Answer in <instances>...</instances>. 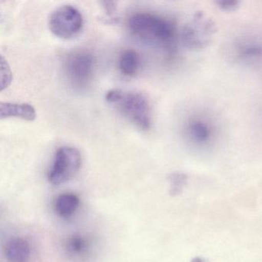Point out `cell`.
<instances>
[{
  "label": "cell",
  "mask_w": 262,
  "mask_h": 262,
  "mask_svg": "<svg viewBox=\"0 0 262 262\" xmlns=\"http://www.w3.org/2000/svg\"><path fill=\"white\" fill-rule=\"evenodd\" d=\"M130 33L142 43L172 53L178 39L176 24L168 18L156 13L141 12L130 16Z\"/></svg>",
  "instance_id": "1"
},
{
  "label": "cell",
  "mask_w": 262,
  "mask_h": 262,
  "mask_svg": "<svg viewBox=\"0 0 262 262\" xmlns=\"http://www.w3.org/2000/svg\"><path fill=\"white\" fill-rule=\"evenodd\" d=\"M105 99L140 129L147 131L151 128V105L145 95L113 89L106 93Z\"/></svg>",
  "instance_id": "2"
},
{
  "label": "cell",
  "mask_w": 262,
  "mask_h": 262,
  "mask_svg": "<svg viewBox=\"0 0 262 262\" xmlns=\"http://www.w3.org/2000/svg\"><path fill=\"white\" fill-rule=\"evenodd\" d=\"M96 59L86 50H75L68 53L62 63L64 76L68 83L78 90L86 88L94 75Z\"/></svg>",
  "instance_id": "3"
},
{
  "label": "cell",
  "mask_w": 262,
  "mask_h": 262,
  "mask_svg": "<svg viewBox=\"0 0 262 262\" xmlns=\"http://www.w3.org/2000/svg\"><path fill=\"white\" fill-rule=\"evenodd\" d=\"M215 32L214 22L205 13L198 12L183 26L179 38L188 50H203L212 42Z\"/></svg>",
  "instance_id": "4"
},
{
  "label": "cell",
  "mask_w": 262,
  "mask_h": 262,
  "mask_svg": "<svg viewBox=\"0 0 262 262\" xmlns=\"http://www.w3.org/2000/svg\"><path fill=\"white\" fill-rule=\"evenodd\" d=\"M81 165L82 156L77 148L61 147L55 155L54 161L48 174L49 182L56 186L69 182L79 172Z\"/></svg>",
  "instance_id": "5"
},
{
  "label": "cell",
  "mask_w": 262,
  "mask_h": 262,
  "mask_svg": "<svg viewBox=\"0 0 262 262\" xmlns=\"http://www.w3.org/2000/svg\"><path fill=\"white\" fill-rule=\"evenodd\" d=\"M81 12L71 5L62 6L53 12L49 20L50 31L60 39H69L79 34L83 27Z\"/></svg>",
  "instance_id": "6"
},
{
  "label": "cell",
  "mask_w": 262,
  "mask_h": 262,
  "mask_svg": "<svg viewBox=\"0 0 262 262\" xmlns=\"http://www.w3.org/2000/svg\"><path fill=\"white\" fill-rule=\"evenodd\" d=\"M64 248L69 257L74 260H83L91 256L94 245L92 239L85 234H75L67 238Z\"/></svg>",
  "instance_id": "7"
},
{
  "label": "cell",
  "mask_w": 262,
  "mask_h": 262,
  "mask_svg": "<svg viewBox=\"0 0 262 262\" xmlns=\"http://www.w3.org/2000/svg\"><path fill=\"white\" fill-rule=\"evenodd\" d=\"M5 255L9 262H30L32 248L30 242L23 237H14L7 242Z\"/></svg>",
  "instance_id": "8"
},
{
  "label": "cell",
  "mask_w": 262,
  "mask_h": 262,
  "mask_svg": "<svg viewBox=\"0 0 262 262\" xmlns=\"http://www.w3.org/2000/svg\"><path fill=\"white\" fill-rule=\"evenodd\" d=\"M0 117L19 118L27 121H33L36 117V110L30 104L1 102L0 103Z\"/></svg>",
  "instance_id": "9"
},
{
  "label": "cell",
  "mask_w": 262,
  "mask_h": 262,
  "mask_svg": "<svg viewBox=\"0 0 262 262\" xmlns=\"http://www.w3.org/2000/svg\"><path fill=\"white\" fill-rule=\"evenodd\" d=\"M80 204L79 198L74 193H63L57 196L54 202V209L56 214L62 219L73 217Z\"/></svg>",
  "instance_id": "10"
},
{
  "label": "cell",
  "mask_w": 262,
  "mask_h": 262,
  "mask_svg": "<svg viewBox=\"0 0 262 262\" xmlns=\"http://www.w3.org/2000/svg\"><path fill=\"white\" fill-rule=\"evenodd\" d=\"M140 55L134 50H125L119 55L118 67L122 75L133 77L139 73L141 67Z\"/></svg>",
  "instance_id": "11"
},
{
  "label": "cell",
  "mask_w": 262,
  "mask_h": 262,
  "mask_svg": "<svg viewBox=\"0 0 262 262\" xmlns=\"http://www.w3.org/2000/svg\"><path fill=\"white\" fill-rule=\"evenodd\" d=\"M188 133L194 142L202 145L208 142L211 139V127L205 121L194 119L188 124Z\"/></svg>",
  "instance_id": "12"
},
{
  "label": "cell",
  "mask_w": 262,
  "mask_h": 262,
  "mask_svg": "<svg viewBox=\"0 0 262 262\" xmlns=\"http://www.w3.org/2000/svg\"><path fill=\"white\" fill-rule=\"evenodd\" d=\"M262 48L257 43H250L242 49V55L245 58H254L260 54Z\"/></svg>",
  "instance_id": "13"
},
{
  "label": "cell",
  "mask_w": 262,
  "mask_h": 262,
  "mask_svg": "<svg viewBox=\"0 0 262 262\" xmlns=\"http://www.w3.org/2000/svg\"><path fill=\"white\" fill-rule=\"evenodd\" d=\"M216 4L223 11L231 12L238 7L240 2L237 0H219Z\"/></svg>",
  "instance_id": "14"
},
{
  "label": "cell",
  "mask_w": 262,
  "mask_h": 262,
  "mask_svg": "<svg viewBox=\"0 0 262 262\" xmlns=\"http://www.w3.org/2000/svg\"><path fill=\"white\" fill-rule=\"evenodd\" d=\"M102 4H103L104 7H105V11L110 13V14L113 13L115 10H116V6H115L114 2H103Z\"/></svg>",
  "instance_id": "15"
}]
</instances>
